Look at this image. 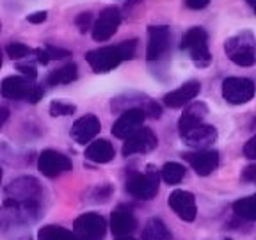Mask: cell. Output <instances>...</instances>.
Masks as SVG:
<instances>
[{"instance_id": "6da1fadb", "label": "cell", "mask_w": 256, "mask_h": 240, "mask_svg": "<svg viewBox=\"0 0 256 240\" xmlns=\"http://www.w3.org/2000/svg\"><path fill=\"white\" fill-rule=\"evenodd\" d=\"M137 40L123 41V43L116 44V46H104L96 48L86 56V60L92 68L94 73H107L110 70L118 68L123 60L132 59L136 56Z\"/></svg>"}, {"instance_id": "7a4b0ae2", "label": "cell", "mask_w": 256, "mask_h": 240, "mask_svg": "<svg viewBox=\"0 0 256 240\" xmlns=\"http://www.w3.org/2000/svg\"><path fill=\"white\" fill-rule=\"evenodd\" d=\"M6 194H8L6 206H12V210L18 208L24 214H30L40 208L41 187L36 178L24 176V178L11 182L9 187L6 188Z\"/></svg>"}, {"instance_id": "3957f363", "label": "cell", "mask_w": 256, "mask_h": 240, "mask_svg": "<svg viewBox=\"0 0 256 240\" xmlns=\"http://www.w3.org/2000/svg\"><path fill=\"white\" fill-rule=\"evenodd\" d=\"M224 52L236 66H252L256 64V38L249 30L238 32L224 43Z\"/></svg>"}, {"instance_id": "277c9868", "label": "cell", "mask_w": 256, "mask_h": 240, "mask_svg": "<svg viewBox=\"0 0 256 240\" xmlns=\"http://www.w3.org/2000/svg\"><path fill=\"white\" fill-rule=\"evenodd\" d=\"M182 48L200 68L208 66L212 60L210 50H208V34L201 27H192L185 32L184 38H182Z\"/></svg>"}, {"instance_id": "5b68a950", "label": "cell", "mask_w": 256, "mask_h": 240, "mask_svg": "<svg viewBox=\"0 0 256 240\" xmlns=\"http://www.w3.org/2000/svg\"><path fill=\"white\" fill-rule=\"evenodd\" d=\"M158 172L153 168H148V171L136 172L128 178L126 182V192L136 200H153L158 192Z\"/></svg>"}, {"instance_id": "8992f818", "label": "cell", "mask_w": 256, "mask_h": 240, "mask_svg": "<svg viewBox=\"0 0 256 240\" xmlns=\"http://www.w3.org/2000/svg\"><path fill=\"white\" fill-rule=\"evenodd\" d=\"M73 233L76 240H102L107 233V222L100 214H82L75 219Z\"/></svg>"}, {"instance_id": "52a82bcc", "label": "cell", "mask_w": 256, "mask_h": 240, "mask_svg": "<svg viewBox=\"0 0 256 240\" xmlns=\"http://www.w3.org/2000/svg\"><path fill=\"white\" fill-rule=\"evenodd\" d=\"M222 96L224 100L232 105L248 104L254 96V84L249 78L230 76V78H226L222 82Z\"/></svg>"}, {"instance_id": "ba28073f", "label": "cell", "mask_w": 256, "mask_h": 240, "mask_svg": "<svg viewBox=\"0 0 256 240\" xmlns=\"http://www.w3.org/2000/svg\"><path fill=\"white\" fill-rule=\"evenodd\" d=\"M72 160L64 153H59L56 150H44L38 158V169L48 178H56L62 172L72 171Z\"/></svg>"}, {"instance_id": "9c48e42d", "label": "cell", "mask_w": 256, "mask_h": 240, "mask_svg": "<svg viewBox=\"0 0 256 240\" xmlns=\"http://www.w3.org/2000/svg\"><path fill=\"white\" fill-rule=\"evenodd\" d=\"M121 24V14L118 8H107L100 12V16L92 24V40L107 41L116 34Z\"/></svg>"}, {"instance_id": "30bf717a", "label": "cell", "mask_w": 256, "mask_h": 240, "mask_svg": "<svg viewBox=\"0 0 256 240\" xmlns=\"http://www.w3.org/2000/svg\"><path fill=\"white\" fill-rule=\"evenodd\" d=\"M158 139L152 128H139L130 137H126V142L123 144V155L130 156L136 153H150L156 148Z\"/></svg>"}, {"instance_id": "8fae6325", "label": "cell", "mask_w": 256, "mask_h": 240, "mask_svg": "<svg viewBox=\"0 0 256 240\" xmlns=\"http://www.w3.org/2000/svg\"><path fill=\"white\" fill-rule=\"evenodd\" d=\"M144 120H146V112L144 108H128L120 116V120L112 126V136L118 139H126L134 132H137L142 126Z\"/></svg>"}, {"instance_id": "7c38bea8", "label": "cell", "mask_w": 256, "mask_h": 240, "mask_svg": "<svg viewBox=\"0 0 256 240\" xmlns=\"http://www.w3.org/2000/svg\"><path fill=\"white\" fill-rule=\"evenodd\" d=\"M171 43V32L166 25H153L148 28V48L146 57L148 60H158L169 50Z\"/></svg>"}, {"instance_id": "4fadbf2b", "label": "cell", "mask_w": 256, "mask_h": 240, "mask_svg": "<svg viewBox=\"0 0 256 240\" xmlns=\"http://www.w3.org/2000/svg\"><path fill=\"white\" fill-rule=\"evenodd\" d=\"M168 203L172 212L180 217L182 220L190 222V220L196 219V214H198L196 200H194V196H192L190 192L176 188V190H172L171 194H169Z\"/></svg>"}, {"instance_id": "5bb4252c", "label": "cell", "mask_w": 256, "mask_h": 240, "mask_svg": "<svg viewBox=\"0 0 256 240\" xmlns=\"http://www.w3.org/2000/svg\"><path fill=\"white\" fill-rule=\"evenodd\" d=\"M184 158L200 176L212 174L219 166V153L216 150H200L196 153H184Z\"/></svg>"}, {"instance_id": "9a60e30c", "label": "cell", "mask_w": 256, "mask_h": 240, "mask_svg": "<svg viewBox=\"0 0 256 240\" xmlns=\"http://www.w3.org/2000/svg\"><path fill=\"white\" fill-rule=\"evenodd\" d=\"M102 130V124H100V120L94 116V114H86L82 116L80 120H76L73 123V128H72V137L76 140L78 144H88L94 139Z\"/></svg>"}, {"instance_id": "2e32d148", "label": "cell", "mask_w": 256, "mask_h": 240, "mask_svg": "<svg viewBox=\"0 0 256 240\" xmlns=\"http://www.w3.org/2000/svg\"><path fill=\"white\" fill-rule=\"evenodd\" d=\"M201 91V84L198 80H188L185 82L184 86H180L178 89L174 91L168 92L164 96V104L171 108H178V107H184L185 104H188L190 100H194Z\"/></svg>"}, {"instance_id": "e0dca14e", "label": "cell", "mask_w": 256, "mask_h": 240, "mask_svg": "<svg viewBox=\"0 0 256 240\" xmlns=\"http://www.w3.org/2000/svg\"><path fill=\"white\" fill-rule=\"evenodd\" d=\"M182 139H184L188 146L200 150V148H204V146H210V144L216 142L217 130L212 126V124L201 123V124H198V126L192 128V130H188V132H185L184 136H182Z\"/></svg>"}, {"instance_id": "ac0fdd59", "label": "cell", "mask_w": 256, "mask_h": 240, "mask_svg": "<svg viewBox=\"0 0 256 240\" xmlns=\"http://www.w3.org/2000/svg\"><path fill=\"white\" fill-rule=\"evenodd\" d=\"M27 76H8L0 84V92L8 100H27V94L30 91L32 84Z\"/></svg>"}, {"instance_id": "d6986e66", "label": "cell", "mask_w": 256, "mask_h": 240, "mask_svg": "<svg viewBox=\"0 0 256 240\" xmlns=\"http://www.w3.org/2000/svg\"><path fill=\"white\" fill-rule=\"evenodd\" d=\"M136 228H137V220L130 208L120 206L118 210L112 212L110 230L116 236H128Z\"/></svg>"}, {"instance_id": "ffe728a7", "label": "cell", "mask_w": 256, "mask_h": 240, "mask_svg": "<svg viewBox=\"0 0 256 240\" xmlns=\"http://www.w3.org/2000/svg\"><path fill=\"white\" fill-rule=\"evenodd\" d=\"M208 114V107L203 102H196V104H190L187 108L184 110L180 118V123H178V128H180V136H184L185 132L192 130L194 126L203 123V120Z\"/></svg>"}, {"instance_id": "44dd1931", "label": "cell", "mask_w": 256, "mask_h": 240, "mask_svg": "<svg viewBox=\"0 0 256 240\" xmlns=\"http://www.w3.org/2000/svg\"><path fill=\"white\" fill-rule=\"evenodd\" d=\"M114 155H116V150L107 139H96L89 142V146L86 148V158L94 164H107L114 158Z\"/></svg>"}, {"instance_id": "7402d4cb", "label": "cell", "mask_w": 256, "mask_h": 240, "mask_svg": "<svg viewBox=\"0 0 256 240\" xmlns=\"http://www.w3.org/2000/svg\"><path fill=\"white\" fill-rule=\"evenodd\" d=\"M142 240H171L168 226L158 217H153L146 222L142 230Z\"/></svg>"}, {"instance_id": "603a6c76", "label": "cell", "mask_w": 256, "mask_h": 240, "mask_svg": "<svg viewBox=\"0 0 256 240\" xmlns=\"http://www.w3.org/2000/svg\"><path fill=\"white\" fill-rule=\"evenodd\" d=\"M78 76V70H76V64L70 62L66 66L59 70H54L50 75H48L46 82L50 86H62V84H72L73 80Z\"/></svg>"}, {"instance_id": "cb8c5ba5", "label": "cell", "mask_w": 256, "mask_h": 240, "mask_svg": "<svg viewBox=\"0 0 256 240\" xmlns=\"http://www.w3.org/2000/svg\"><path fill=\"white\" fill-rule=\"evenodd\" d=\"M233 212L244 220H256V194L235 201Z\"/></svg>"}, {"instance_id": "d4e9b609", "label": "cell", "mask_w": 256, "mask_h": 240, "mask_svg": "<svg viewBox=\"0 0 256 240\" xmlns=\"http://www.w3.org/2000/svg\"><path fill=\"white\" fill-rule=\"evenodd\" d=\"M38 238L40 240H76L75 233L70 230L62 228V226H56V224H48L38 232Z\"/></svg>"}, {"instance_id": "484cf974", "label": "cell", "mask_w": 256, "mask_h": 240, "mask_svg": "<svg viewBox=\"0 0 256 240\" xmlns=\"http://www.w3.org/2000/svg\"><path fill=\"white\" fill-rule=\"evenodd\" d=\"M162 172V180L169 185H176L184 180L185 176V168L182 164H176V162H168L164 164V168L160 169Z\"/></svg>"}, {"instance_id": "4316f807", "label": "cell", "mask_w": 256, "mask_h": 240, "mask_svg": "<svg viewBox=\"0 0 256 240\" xmlns=\"http://www.w3.org/2000/svg\"><path fill=\"white\" fill-rule=\"evenodd\" d=\"M76 110V107L73 104H68V102H62V100H56L50 104V114L54 118L57 116H70L73 112Z\"/></svg>"}, {"instance_id": "83f0119b", "label": "cell", "mask_w": 256, "mask_h": 240, "mask_svg": "<svg viewBox=\"0 0 256 240\" xmlns=\"http://www.w3.org/2000/svg\"><path fill=\"white\" fill-rule=\"evenodd\" d=\"M32 50L24 43H11L8 46V56L11 57L12 60H18V59H24L30 54Z\"/></svg>"}, {"instance_id": "f1b7e54d", "label": "cell", "mask_w": 256, "mask_h": 240, "mask_svg": "<svg viewBox=\"0 0 256 240\" xmlns=\"http://www.w3.org/2000/svg\"><path fill=\"white\" fill-rule=\"evenodd\" d=\"M75 24L80 32H88L92 28V12H82L75 18Z\"/></svg>"}, {"instance_id": "f546056e", "label": "cell", "mask_w": 256, "mask_h": 240, "mask_svg": "<svg viewBox=\"0 0 256 240\" xmlns=\"http://www.w3.org/2000/svg\"><path fill=\"white\" fill-rule=\"evenodd\" d=\"M44 50H46L50 60H59V59H66V57H72V52H70V50H62V48L52 46V44L44 46Z\"/></svg>"}, {"instance_id": "4dcf8cb0", "label": "cell", "mask_w": 256, "mask_h": 240, "mask_svg": "<svg viewBox=\"0 0 256 240\" xmlns=\"http://www.w3.org/2000/svg\"><path fill=\"white\" fill-rule=\"evenodd\" d=\"M43 94H44V91H43L41 86H32L30 91H28V94H27V102H30V104H38V102L43 98Z\"/></svg>"}, {"instance_id": "1f68e13d", "label": "cell", "mask_w": 256, "mask_h": 240, "mask_svg": "<svg viewBox=\"0 0 256 240\" xmlns=\"http://www.w3.org/2000/svg\"><path fill=\"white\" fill-rule=\"evenodd\" d=\"M144 112L150 114L153 120H158V118L162 116V108H160V105H156L155 102H148L146 107H144Z\"/></svg>"}, {"instance_id": "d6a6232c", "label": "cell", "mask_w": 256, "mask_h": 240, "mask_svg": "<svg viewBox=\"0 0 256 240\" xmlns=\"http://www.w3.org/2000/svg\"><path fill=\"white\" fill-rule=\"evenodd\" d=\"M244 155L251 160H256V136L251 137V139L246 142L244 146Z\"/></svg>"}, {"instance_id": "836d02e7", "label": "cell", "mask_w": 256, "mask_h": 240, "mask_svg": "<svg viewBox=\"0 0 256 240\" xmlns=\"http://www.w3.org/2000/svg\"><path fill=\"white\" fill-rule=\"evenodd\" d=\"M242 180L256 184V164H251L242 171Z\"/></svg>"}, {"instance_id": "e575fe53", "label": "cell", "mask_w": 256, "mask_h": 240, "mask_svg": "<svg viewBox=\"0 0 256 240\" xmlns=\"http://www.w3.org/2000/svg\"><path fill=\"white\" fill-rule=\"evenodd\" d=\"M18 72L24 73V76H27V78H36L38 76V72L34 66H30V64H18Z\"/></svg>"}, {"instance_id": "d590c367", "label": "cell", "mask_w": 256, "mask_h": 240, "mask_svg": "<svg viewBox=\"0 0 256 240\" xmlns=\"http://www.w3.org/2000/svg\"><path fill=\"white\" fill-rule=\"evenodd\" d=\"M210 4V0H185V6L188 9H204Z\"/></svg>"}, {"instance_id": "8d00e7d4", "label": "cell", "mask_w": 256, "mask_h": 240, "mask_svg": "<svg viewBox=\"0 0 256 240\" xmlns=\"http://www.w3.org/2000/svg\"><path fill=\"white\" fill-rule=\"evenodd\" d=\"M44 20H46V12L44 11L32 12V14L27 16V22H30V24H43Z\"/></svg>"}, {"instance_id": "74e56055", "label": "cell", "mask_w": 256, "mask_h": 240, "mask_svg": "<svg viewBox=\"0 0 256 240\" xmlns=\"http://www.w3.org/2000/svg\"><path fill=\"white\" fill-rule=\"evenodd\" d=\"M36 56H38V62H40V64H48V62H50V57H48V54H46V50H44V48H38Z\"/></svg>"}, {"instance_id": "f35d334b", "label": "cell", "mask_w": 256, "mask_h": 240, "mask_svg": "<svg viewBox=\"0 0 256 240\" xmlns=\"http://www.w3.org/2000/svg\"><path fill=\"white\" fill-rule=\"evenodd\" d=\"M8 118H9V110L0 105V128H2V124H4L6 121H8Z\"/></svg>"}, {"instance_id": "ab89813d", "label": "cell", "mask_w": 256, "mask_h": 240, "mask_svg": "<svg viewBox=\"0 0 256 240\" xmlns=\"http://www.w3.org/2000/svg\"><path fill=\"white\" fill-rule=\"evenodd\" d=\"M246 2H248V4L251 6V8L254 9V12H256V0H246Z\"/></svg>"}, {"instance_id": "60d3db41", "label": "cell", "mask_w": 256, "mask_h": 240, "mask_svg": "<svg viewBox=\"0 0 256 240\" xmlns=\"http://www.w3.org/2000/svg\"><path fill=\"white\" fill-rule=\"evenodd\" d=\"M118 240H136V238H132V236H118Z\"/></svg>"}, {"instance_id": "b9f144b4", "label": "cell", "mask_w": 256, "mask_h": 240, "mask_svg": "<svg viewBox=\"0 0 256 240\" xmlns=\"http://www.w3.org/2000/svg\"><path fill=\"white\" fill-rule=\"evenodd\" d=\"M0 184H2V168H0Z\"/></svg>"}, {"instance_id": "7bdbcfd3", "label": "cell", "mask_w": 256, "mask_h": 240, "mask_svg": "<svg viewBox=\"0 0 256 240\" xmlns=\"http://www.w3.org/2000/svg\"><path fill=\"white\" fill-rule=\"evenodd\" d=\"M136 2H140V0H132V2H130V4H136Z\"/></svg>"}, {"instance_id": "ee69618b", "label": "cell", "mask_w": 256, "mask_h": 240, "mask_svg": "<svg viewBox=\"0 0 256 240\" xmlns=\"http://www.w3.org/2000/svg\"><path fill=\"white\" fill-rule=\"evenodd\" d=\"M0 66H2V54H0Z\"/></svg>"}, {"instance_id": "f6af8a7d", "label": "cell", "mask_w": 256, "mask_h": 240, "mask_svg": "<svg viewBox=\"0 0 256 240\" xmlns=\"http://www.w3.org/2000/svg\"><path fill=\"white\" fill-rule=\"evenodd\" d=\"M224 240H230V238H224Z\"/></svg>"}, {"instance_id": "bcb514c9", "label": "cell", "mask_w": 256, "mask_h": 240, "mask_svg": "<svg viewBox=\"0 0 256 240\" xmlns=\"http://www.w3.org/2000/svg\"><path fill=\"white\" fill-rule=\"evenodd\" d=\"M0 28H2V25H0Z\"/></svg>"}]
</instances>
